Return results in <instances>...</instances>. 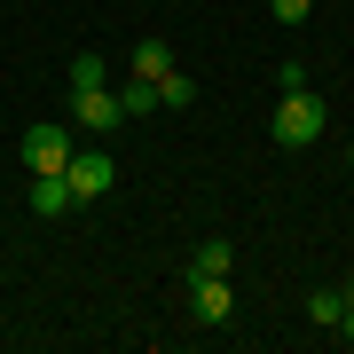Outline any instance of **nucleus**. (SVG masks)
Instances as JSON below:
<instances>
[{
    "label": "nucleus",
    "instance_id": "6e6552de",
    "mask_svg": "<svg viewBox=\"0 0 354 354\" xmlns=\"http://www.w3.org/2000/svg\"><path fill=\"white\" fill-rule=\"evenodd\" d=\"M228 268H236L228 236H205V244H197V260H189V276H228Z\"/></svg>",
    "mask_w": 354,
    "mask_h": 354
},
{
    "label": "nucleus",
    "instance_id": "4468645a",
    "mask_svg": "<svg viewBox=\"0 0 354 354\" xmlns=\"http://www.w3.org/2000/svg\"><path fill=\"white\" fill-rule=\"evenodd\" d=\"M339 299H346V307H354V276H346V283H339Z\"/></svg>",
    "mask_w": 354,
    "mask_h": 354
},
{
    "label": "nucleus",
    "instance_id": "423d86ee",
    "mask_svg": "<svg viewBox=\"0 0 354 354\" xmlns=\"http://www.w3.org/2000/svg\"><path fill=\"white\" fill-rule=\"evenodd\" d=\"M71 205H79V197H71V181H64V174H32V213H48V221H55V213H71Z\"/></svg>",
    "mask_w": 354,
    "mask_h": 354
},
{
    "label": "nucleus",
    "instance_id": "0eeeda50",
    "mask_svg": "<svg viewBox=\"0 0 354 354\" xmlns=\"http://www.w3.org/2000/svg\"><path fill=\"white\" fill-rule=\"evenodd\" d=\"M165 71H174V48H165V39H142L127 55V79H165Z\"/></svg>",
    "mask_w": 354,
    "mask_h": 354
},
{
    "label": "nucleus",
    "instance_id": "f257e3e1",
    "mask_svg": "<svg viewBox=\"0 0 354 354\" xmlns=\"http://www.w3.org/2000/svg\"><path fill=\"white\" fill-rule=\"evenodd\" d=\"M323 127H330V111H323V95H315V87H299V95H283V102H276V142H283V150H307V142H323Z\"/></svg>",
    "mask_w": 354,
    "mask_h": 354
},
{
    "label": "nucleus",
    "instance_id": "9b49d317",
    "mask_svg": "<svg viewBox=\"0 0 354 354\" xmlns=\"http://www.w3.org/2000/svg\"><path fill=\"white\" fill-rule=\"evenodd\" d=\"M71 95H87V87H111V71H102V55H71Z\"/></svg>",
    "mask_w": 354,
    "mask_h": 354
},
{
    "label": "nucleus",
    "instance_id": "2eb2a0df",
    "mask_svg": "<svg viewBox=\"0 0 354 354\" xmlns=\"http://www.w3.org/2000/svg\"><path fill=\"white\" fill-rule=\"evenodd\" d=\"M346 165H354V150H346Z\"/></svg>",
    "mask_w": 354,
    "mask_h": 354
},
{
    "label": "nucleus",
    "instance_id": "20e7f679",
    "mask_svg": "<svg viewBox=\"0 0 354 354\" xmlns=\"http://www.w3.org/2000/svg\"><path fill=\"white\" fill-rule=\"evenodd\" d=\"M64 181H71V197H79V205H95V197H102V189H111V181H118V165L102 158V150H71Z\"/></svg>",
    "mask_w": 354,
    "mask_h": 354
},
{
    "label": "nucleus",
    "instance_id": "7ed1b4c3",
    "mask_svg": "<svg viewBox=\"0 0 354 354\" xmlns=\"http://www.w3.org/2000/svg\"><path fill=\"white\" fill-rule=\"evenodd\" d=\"M71 150H79L71 127H32V134H24V165H32V174H64Z\"/></svg>",
    "mask_w": 354,
    "mask_h": 354
},
{
    "label": "nucleus",
    "instance_id": "ddd939ff",
    "mask_svg": "<svg viewBox=\"0 0 354 354\" xmlns=\"http://www.w3.org/2000/svg\"><path fill=\"white\" fill-rule=\"evenodd\" d=\"M307 8H315V0H268V16H276V24H307Z\"/></svg>",
    "mask_w": 354,
    "mask_h": 354
},
{
    "label": "nucleus",
    "instance_id": "1a4fd4ad",
    "mask_svg": "<svg viewBox=\"0 0 354 354\" xmlns=\"http://www.w3.org/2000/svg\"><path fill=\"white\" fill-rule=\"evenodd\" d=\"M189 102H197V79L189 71H165L158 79V111H189Z\"/></svg>",
    "mask_w": 354,
    "mask_h": 354
},
{
    "label": "nucleus",
    "instance_id": "9d476101",
    "mask_svg": "<svg viewBox=\"0 0 354 354\" xmlns=\"http://www.w3.org/2000/svg\"><path fill=\"white\" fill-rule=\"evenodd\" d=\"M307 315H315V330H339V315H346V299H339V291H307Z\"/></svg>",
    "mask_w": 354,
    "mask_h": 354
},
{
    "label": "nucleus",
    "instance_id": "f8f14e48",
    "mask_svg": "<svg viewBox=\"0 0 354 354\" xmlns=\"http://www.w3.org/2000/svg\"><path fill=\"white\" fill-rule=\"evenodd\" d=\"M118 102H127V118H150V111H158V79H127Z\"/></svg>",
    "mask_w": 354,
    "mask_h": 354
},
{
    "label": "nucleus",
    "instance_id": "39448f33",
    "mask_svg": "<svg viewBox=\"0 0 354 354\" xmlns=\"http://www.w3.org/2000/svg\"><path fill=\"white\" fill-rule=\"evenodd\" d=\"M189 315L197 323H228V276H189Z\"/></svg>",
    "mask_w": 354,
    "mask_h": 354
},
{
    "label": "nucleus",
    "instance_id": "f03ea898",
    "mask_svg": "<svg viewBox=\"0 0 354 354\" xmlns=\"http://www.w3.org/2000/svg\"><path fill=\"white\" fill-rule=\"evenodd\" d=\"M71 127H79V134H118V127H127V102H118V87H87V95H71Z\"/></svg>",
    "mask_w": 354,
    "mask_h": 354
}]
</instances>
